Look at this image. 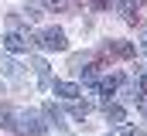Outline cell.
Listing matches in <instances>:
<instances>
[{
    "mask_svg": "<svg viewBox=\"0 0 147 136\" xmlns=\"http://www.w3.org/2000/svg\"><path fill=\"white\" fill-rule=\"evenodd\" d=\"M31 44L45 48V51H65V48H69V41H65V31H62V27H45V31H38L34 37H31Z\"/></svg>",
    "mask_w": 147,
    "mask_h": 136,
    "instance_id": "1",
    "label": "cell"
},
{
    "mask_svg": "<svg viewBox=\"0 0 147 136\" xmlns=\"http://www.w3.org/2000/svg\"><path fill=\"white\" fill-rule=\"evenodd\" d=\"M14 126L17 129H24V133H31V136H41L45 129H48V123H41V116L38 112H14Z\"/></svg>",
    "mask_w": 147,
    "mask_h": 136,
    "instance_id": "2",
    "label": "cell"
},
{
    "mask_svg": "<svg viewBox=\"0 0 147 136\" xmlns=\"http://www.w3.org/2000/svg\"><path fill=\"white\" fill-rule=\"evenodd\" d=\"M99 55H103L99 61H110V58H134V55H137V48H134L130 41H106Z\"/></svg>",
    "mask_w": 147,
    "mask_h": 136,
    "instance_id": "3",
    "label": "cell"
},
{
    "mask_svg": "<svg viewBox=\"0 0 147 136\" xmlns=\"http://www.w3.org/2000/svg\"><path fill=\"white\" fill-rule=\"evenodd\" d=\"M123 21L130 24V27H137L140 21H144V7H140V0H123Z\"/></svg>",
    "mask_w": 147,
    "mask_h": 136,
    "instance_id": "4",
    "label": "cell"
},
{
    "mask_svg": "<svg viewBox=\"0 0 147 136\" xmlns=\"http://www.w3.org/2000/svg\"><path fill=\"white\" fill-rule=\"evenodd\" d=\"M120 82H123V75H110V78H99V95H103V105L106 102H113V95H116V89H120Z\"/></svg>",
    "mask_w": 147,
    "mask_h": 136,
    "instance_id": "5",
    "label": "cell"
},
{
    "mask_svg": "<svg viewBox=\"0 0 147 136\" xmlns=\"http://www.w3.org/2000/svg\"><path fill=\"white\" fill-rule=\"evenodd\" d=\"M3 48H7V51H28L31 41H28L24 34H17V31H7L3 34Z\"/></svg>",
    "mask_w": 147,
    "mask_h": 136,
    "instance_id": "6",
    "label": "cell"
},
{
    "mask_svg": "<svg viewBox=\"0 0 147 136\" xmlns=\"http://www.w3.org/2000/svg\"><path fill=\"white\" fill-rule=\"evenodd\" d=\"M51 89H55V92H58L62 99H69V102H72V99H79V95H82V89H79L75 82H55Z\"/></svg>",
    "mask_w": 147,
    "mask_h": 136,
    "instance_id": "7",
    "label": "cell"
},
{
    "mask_svg": "<svg viewBox=\"0 0 147 136\" xmlns=\"http://www.w3.org/2000/svg\"><path fill=\"white\" fill-rule=\"evenodd\" d=\"M0 71H3V75H7V78H17V75H21V65H17V61H10V58H3V55H0Z\"/></svg>",
    "mask_w": 147,
    "mask_h": 136,
    "instance_id": "8",
    "label": "cell"
},
{
    "mask_svg": "<svg viewBox=\"0 0 147 136\" xmlns=\"http://www.w3.org/2000/svg\"><path fill=\"white\" fill-rule=\"evenodd\" d=\"M103 112H106V119H110V123H123V109H120L116 102H106V105H103Z\"/></svg>",
    "mask_w": 147,
    "mask_h": 136,
    "instance_id": "9",
    "label": "cell"
},
{
    "mask_svg": "<svg viewBox=\"0 0 147 136\" xmlns=\"http://www.w3.org/2000/svg\"><path fill=\"white\" fill-rule=\"evenodd\" d=\"M69 112H72L75 119H86V116H89V102H79V99H72V102H69Z\"/></svg>",
    "mask_w": 147,
    "mask_h": 136,
    "instance_id": "10",
    "label": "cell"
},
{
    "mask_svg": "<svg viewBox=\"0 0 147 136\" xmlns=\"http://www.w3.org/2000/svg\"><path fill=\"white\" fill-rule=\"evenodd\" d=\"M45 116H48V119H51L55 126H65V123H62V112L55 109V102H48V105H45Z\"/></svg>",
    "mask_w": 147,
    "mask_h": 136,
    "instance_id": "11",
    "label": "cell"
},
{
    "mask_svg": "<svg viewBox=\"0 0 147 136\" xmlns=\"http://www.w3.org/2000/svg\"><path fill=\"white\" fill-rule=\"evenodd\" d=\"M45 7H48V10H65L69 0H45Z\"/></svg>",
    "mask_w": 147,
    "mask_h": 136,
    "instance_id": "12",
    "label": "cell"
},
{
    "mask_svg": "<svg viewBox=\"0 0 147 136\" xmlns=\"http://www.w3.org/2000/svg\"><path fill=\"white\" fill-rule=\"evenodd\" d=\"M24 17H28V21H41V10H38V7H31V3H28V10H24Z\"/></svg>",
    "mask_w": 147,
    "mask_h": 136,
    "instance_id": "13",
    "label": "cell"
},
{
    "mask_svg": "<svg viewBox=\"0 0 147 136\" xmlns=\"http://www.w3.org/2000/svg\"><path fill=\"white\" fill-rule=\"evenodd\" d=\"M137 89H140V95H147V71L137 75Z\"/></svg>",
    "mask_w": 147,
    "mask_h": 136,
    "instance_id": "14",
    "label": "cell"
},
{
    "mask_svg": "<svg viewBox=\"0 0 147 136\" xmlns=\"http://www.w3.org/2000/svg\"><path fill=\"white\" fill-rule=\"evenodd\" d=\"M110 3H113V0H89V7H92V10H106Z\"/></svg>",
    "mask_w": 147,
    "mask_h": 136,
    "instance_id": "15",
    "label": "cell"
},
{
    "mask_svg": "<svg viewBox=\"0 0 147 136\" xmlns=\"http://www.w3.org/2000/svg\"><path fill=\"white\" fill-rule=\"evenodd\" d=\"M130 133H134V129H130V126H116V129H113L110 136H130Z\"/></svg>",
    "mask_w": 147,
    "mask_h": 136,
    "instance_id": "16",
    "label": "cell"
},
{
    "mask_svg": "<svg viewBox=\"0 0 147 136\" xmlns=\"http://www.w3.org/2000/svg\"><path fill=\"white\" fill-rule=\"evenodd\" d=\"M140 51H144V55H147V34H144V37H140Z\"/></svg>",
    "mask_w": 147,
    "mask_h": 136,
    "instance_id": "17",
    "label": "cell"
},
{
    "mask_svg": "<svg viewBox=\"0 0 147 136\" xmlns=\"http://www.w3.org/2000/svg\"><path fill=\"white\" fill-rule=\"evenodd\" d=\"M130 136H147V133H144V129H134V133H130Z\"/></svg>",
    "mask_w": 147,
    "mask_h": 136,
    "instance_id": "18",
    "label": "cell"
}]
</instances>
